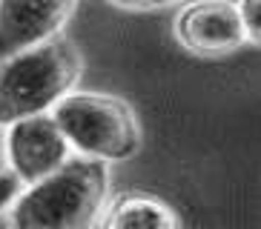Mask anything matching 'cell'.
Segmentation results:
<instances>
[{
    "mask_svg": "<svg viewBox=\"0 0 261 229\" xmlns=\"http://www.w3.org/2000/svg\"><path fill=\"white\" fill-rule=\"evenodd\" d=\"M107 163L69 158L43 181L15 198L9 229H95L107 204Z\"/></svg>",
    "mask_w": 261,
    "mask_h": 229,
    "instance_id": "1",
    "label": "cell"
},
{
    "mask_svg": "<svg viewBox=\"0 0 261 229\" xmlns=\"http://www.w3.org/2000/svg\"><path fill=\"white\" fill-rule=\"evenodd\" d=\"M81 77V54L63 38L0 61V126L49 114Z\"/></svg>",
    "mask_w": 261,
    "mask_h": 229,
    "instance_id": "2",
    "label": "cell"
},
{
    "mask_svg": "<svg viewBox=\"0 0 261 229\" xmlns=\"http://www.w3.org/2000/svg\"><path fill=\"white\" fill-rule=\"evenodd\" d=\"M52 121L77 155L95 160H129L141 149V126L126 100L100 92H69L55 103Z\"/></svg>",
    "mask_w": 261,
    "mask_h": 229,
    "instance_id": "3",
    "label": "cell"
},
{
    "mask_svg": "<svg viewBox=\"0 0 261 229\" xmlns=\"http://www.w3.org/2000/svg\"><path fill=\"white\" fill-rule=\"evenodd\" d=\"M6 163L17 183H38L72 158V146L52 121V114H32L15 121L3 135Z\"/></svg>",
    "mask_w": 261,
    "mask_h": 229,
    "instance_id": "4",
    "label": "cell"
},
{
    "mask_svg": "<svg viewBox=\"0 0 261 229\" xmlns=\"http://www.w3.org/2000/svg\"><path fill=\"white\" fill-rule=\"evenodd\" d=\"M175 40L192 54L221 58L247 43L236 3L230 0H192L175 17Z\"/></svg>",
    "mask_w": 261,
    "mask_h": 229,
    "instance_id": "5",
    "label": "cell"
},
{
    "mask_svg": "<svg viewBox=\"0 0 261 229\" xmlns=\"http://www.w3.org/2000/svg\"><path fill=\"white\" fill-rule=\"evenodd\" d=\"M75 0H0V61L61 38Z\"/></svg>",
    "mask_w": 261,
    "mask_h": 229,
    "instance_id": "6",
    "label": "cell"
},
{
    "mask_svg": "<svg viewBox=\"0 0 261 229\" xmlns=\"http://www.w3.org/2000/svg\"><path fill=\"white\" fill-rule=\"evenodd\" d=\"M100 229H181L178 215L161 198L129 192L100 212Z\"/></svg>",
    "mask_w": 261,
    "mask_h": 229,
    "instance_id": "7",
    "label": "cell"
},
{
    "mask_svg": "<svg viewBox=\"0 0 261 229\" xmlns=\"http://www.w3.org/2000/svg\"><path fill=\"white\" fill-rule=\"evenodd\" d=\"M241 26H244L247 43L258 46L261 43V0H238L236 3Z\"/></svg>",
    "mask_w": 261,
    "mask_h": 229,
    "instance_id": "8",
    "label": "cell"
},
{
    "mask_svg": "<svg viewBox=\"0 0 261 229\" xmlns=\"http://www.w3.org/2000/svg\"><path fill=\"white\" fill-rule=\"evenodd\" d=\"M121 9H132V12H158V9H167V6H175L181 0H109Z\"/></svg>",
    "mask_w": 261,
    "mask_h": 229,
    "instance_id": "9",
    "label": "cell"
},
{
    "mask_svg": "<svg viewBox=\"0 0 261 229\" xmlns=\"http://www.w3.org/2000/svg\"><path fill=\"white\" fill-rule=\"evenodd\" d=\"M17 186H20V183H17V178L12 175V172H3V175H0V212L17 198Z\"/></svg>",
    "mask_w": 261,
    "mask_h": 229,
    "instance_id": "10",
    "label": "cell"
},
{
    "mask_svg": "<svg viewBox=\"0 0 261 229\" xmlns=\"http://www.w3.org/2000/svg\"><path fill=\"white\" fill-rule=\"evenodd\" d=\"M6 169V146H3V135H0V175Z\"/></svg>",
    "mask_w": 261,
    "mask_h": 229,
    "instance_id": "11",
    "label": "cell"
}]
</instances>
